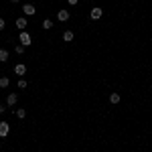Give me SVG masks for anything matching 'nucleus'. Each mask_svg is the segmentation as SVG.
Segmentation results:
<instances>
[{
	"mask_svg": "<svg viewBox=\"0 0 152 152\" xmlns=\"http://www.w3.org/2000/svg\"><path fill=\"white\" fill-rule=\"evenodd\" d=\"M18 41H20V45H23V47H28V45L33 43V39H31V35H28L26 31H23V33H20V37H18Z\"/></svg>",
	"mask_w": 152,
	"mask_h": 152,
	"instance_id": "f257e3e1",
	"label": "nucleus"
},
{
	"mask_svg": "<svg viewBox=\"0 0 152 152\" xmlns=\"http://www.w3.org/2000/svg\"><path fill=\"white\" fill-rule=\"evenodd\" d=\"M102 14H104V10H102L99 6H95V8L89 10V18H91V20H97V18H102Z\"/></svg>",
	"mask_w": 152,
	"mask_h": 152,
	"instance_id": "f03ea898",
	"label": "nucleus"
},
{
	"mask_svg": "<svg viewBox=\"0 0 152 152\" xmlns=\"http://www.w3.org/2000/svg\"><path fill=\"white\" fill-rule=\"evenodd\" d=\"M8 132H10V124L8 122H0V138L8 136Z\"/></svg>",
	"mask_w": 152,
	"mask_h": 152,
	"instance_id": "7ed1b4c3",
	"label": "nucleus"
},
{
	"mask_svg": "<svg viewBox=\"0 0 152 152\" xmlns=\"http://www.w3.org/2000/svg\"><path fill=\"white\" fill-rule=\"evenodd\" d=\"M23 12L26 14V16H33V14L37 12V8L33 6V4H24V6H23Z\"/></svg>",
	"mask_w": 152,
	"mask_h": 152,
	"instance_id": "20e7f679",
	"label": "nucleus"
},
{
	"mask_svg": "<svg viewBox=\"0 0 152 152\" xmlns=\"http://www.w3.org/2000/svg\"><path fill=\"white\" fill-rule=\"evenodd\" d=\"M69 16H71V14H69L67 10H59V12H57V18L61 20V23H65V20H69Z\"/></svg>",
	"mask_w": 152,
	"mask_h": 152,
	"instance_id": "39448f33",
	"label": "nucleus"
},
{
	"mask_svg": "<svg viewBox=\"0 0 152 152\" xmlns=\"http://www.w3.org/2000/svg\"><path fill=\"white\" fill-rule=\"evenodd\" d=\"M14 73H16V75H24V73H26V67H24L23 63H18V65L14 67Z\"/></svg>",
	"mask_w": 152,
	"mask_h": 152,
	"instance_id": "423d86ee",
	"label": "nucleus"
},
{
	"mask_svg": "<svg viewBox=\"0 0 152 152\" xmlns=\"http://www.w3.org/2000/svg\"><path fill=\"white\" fill-rule=\"evenodd\" d=\"M73 31H65V33H63V41H65V43H71V41H73Z\"/></svg>",
	"mask_w": 152,
	"mask_h": 152,
	"instance_id": "0eeeda50",
	"label": "nucleus"
},
{
	"mask_svg": "<svg viewBox=\"0 0 152 152\" xmlns=\"http://www.w3.org/2000/svg\"><path fill=\"white\" fill-rule=\"evenodd\" d=\"M16 99H18V95H16V94H8L6 104H8V105H14V104H16Z\"/></svg>",
	"mask_w": 152,
	"mask_h": 152,
	"instance_id": "6e6552de",
	"label": "nucleus"
},
{
	"mask_svg": "<svg viewBox=\"0 0 152 152\" xmlns=\"http://www.w3.org/2000/svg\"><path fill=\"white\" fill-rule=\"evenodd\" d=\"M0 61H2V63L8 61V51H6V49H0Z\"/></svg>",
	"mask_w": 152,
	"mask_h": 152,
	"instance_id": "1a4fd4ad",
	"label": "nucleus"
},
{
	"mask_svg": "<svg viewBox=\"0 0 152 152\" xmlns=\"http://www.w3.org/2000/svg\"><path fill=\"white\" fill-rule=\"evenodd\" d=\"M16 26L18 28H26V18H16Z\"/></svg>",
	"mask_w": 152,
	"mask_h": 152,
	"instance_id": "9d476101",
	"label": "nucleus"
},
{
	"mask_svg": "<svg viewBox=\"0 0 152 152\" xmlns=\"http://www.w3.org/2000/svg\"><path fill=\"white\" fill-rule=\"evenodd\" d=\"M110 102L112 104H120V94H110Z\"/></svg>",
	"mask_w": 152,
	"mask_h": 152,
	"instance_id": "9b49d317",
	"label": "nucleus"
},
{
	"mask_svg": "<svg viewBox=\"0 0 152 152\" xmlns=\"http://www.w3.org/2000/svg\"><path fill=\"white\" fill-rule=\"evenodd\" d=\"M8 77H0V87H2V89H6V87H8Z\"/></svg>",
	"mask_w": 152,
	"mask_h": 152,
	"instance_id": "f8f14e48",
	"label": "nucleus"
},
{
	"mask_svg": "<svg viewBox=\"0 0 152 152\" xmlns=\"http://www.w3.org/2000/svg\"><path fill=\"white\" fill-rule=\"evenodd\" d=\"M43 28H47V31H49V28H53V20H49V18H47V20H43Z\"/></svg>",
	"mask_w": 152,
	"mask_h": 152,
	"instance_id": "ddd939ff",
	"label": "nucleus"
},
{
	"mask_svg": "<svg viewBox=\"0 0 152 152\" xmlns=\"http://www.w3.org/2000/svg\"><path fill=\"white\" fill-rule=\"evenodd\" d=\"M24 53V47L23 45H16V55H23Z\"/></svg>",
	"mask_w": 152,
	"mask_h": 152,
	"instance_id": "4468645a",
	"label": "nucleus"
},
{
	"mask_svg": "<svg viewBox=\"0 0 152 152\" xmlns=\"http://www.w3.org/2000/svg\"><path fill=\"white\" fill-rule=\"evenodd\" d=\"M16 116L20 118V120H23L24 116H26V112H24V110H16Z\"/></svg>",
	"mask_w": 152,
	"mask_h": 152,
	"instance_id": "2eb2a0df",
	"label": "nucleus"
},
{
	"mask_svg": "<svg viewBox=\"0 0 152 152\" xmlns=\"http://www.w3.org/2000/svg\"><path fill=\"white\" fill-rule=\"evenodd\" d=\"M26 85H28V83H26V79H20V81H18V87H20V89H24Z\"/></svg>",
	"mask_w": 152,
	"mask_h": 152,
	"instance_id": "dca6fc26",
	"label": "nucleus"
},
{
	"mask_svg": "<svg viewBox=\"0 0 152 152\" xmlns=\"http://www.w3.org/2000/svg\"><path fill=\"white\" fill-rule=\"evenodd\" d=\"M4 26H6V23H4V18H0V31H2Z\"/></svg>",
	"mask_w": 152,
	"mask_h": 152,
	"instance_id": "f3484780",
	"label": "nucleus"
},
{
	"mask_svg": "<svg viewBox=\"0 0 152 152\" xmlns=\"http://www.w3.org/2000/svg\"><path fill=\"white\" fill-rule=\"evenodd\" d=\"M67 2H69V4H77L79 0H67Z\"/></svg>",
	"mask_w": 152,
	"mask_h": 152,
	"instance_id": "a211bd4d",
	"label": "nucleus"
},
{
	"mask_svg": "<svg viewBox=\"0 0 152 152\" xmlns=\"http://www.w3.org/2000/svg\"><path fill=\"white\" fill-rule=\"evenodd\" d=\"M2 112H4V107H2V105H0V114H2Z\"/></svg>",
	"mask_w": 152,
	"mask_h": 152,
	"instance_id": "6ab92c4d",
	"label": "nucleus"
},
{
	"mask_svg": "<svg viewBox=\"0 0 152 152\" xmlns=\"http://www.w3.org/2000/svg\"><path fill=\"white\" fill-rule=\"evenodd\" d=\"M10 2H18V0H10Z\"/></svg>",
	"mask_w": 152,
	"mask_h": 152,
	"instance_id": "aec40b11",
	"label": "nucleus"
}]
</instances>
